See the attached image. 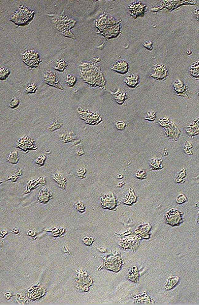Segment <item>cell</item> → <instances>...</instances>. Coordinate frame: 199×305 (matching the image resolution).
Returning a JSON list of instances; mask_svg holds the SVG:
<instances>
[{"label": "cell", "mask_w": 199, "mask_h": 305, "mask_svg": "<svg viewBox=\"0 0 199 305\" xmlns=\"http://www.w3.org/2000/svg\"><path fill=\"white\" fill-rule=\"evenodd\" d=\"M98 60L93 62H84L80 65V77L89 86L99 87L106 89V80L101 68L96 64Z\"/></svg>", "instance_id": "cell-1"}, {"label": "cell", "mask_w": 199, "mask_h": 305, "mask_svg": "<svg viewBox=\"0 0 199 305\" xmlns=\"http://www.w3.org/2000/svg\"><path fill=\"white\" fill-rule=\"evenodd\" d=\"M48 16L51 18L52 22L56 29L64 37L73 39H76V36L71 31V29L74 27L77 23L76 20L64 15V11H62L61 13L48 14Z\"/></svg>", "instance_id": "cell-2"}, {"label": "cell", "mask_w": 199, "mask_h": 305, "mask_svg": "<svg viewBox=\"0 0 199 305\" xmlns=\"http://www.w3.org/2000/svg\"><path fill=\"white\" fill-rule=\"evenodd\" d=\"M34 14L35 11L23 6H21L11 15L10 20L18 26L26 25L29 23H29L34 18Z\"/></svg>", "instance_id": "cell-3"}, {"label": "cell", "mask_w": 199, "mask_h": 305, "mask_svg": "<svg viewBox=\"0 0 199 305\" xmlns=\"http://www.w3.org/2000/svg\"><path fill=\"white\" fill-rule=\"evenodd\" d=\"M21 56L23 63L29 70L38 68L42 62L39 52L34 49H26L21 52Z\"/></svg>", "instance_id": "cell-4"}, {"label": "cell", "mask_w": 199, "mask_h": 305, "mask_svg": "<svg viewBox=\"0 0 199 305\" xmlns=\"http://www.w3.org/2000/svg\"><path fill=\"white\" fill-rule=\"evenodd\" d=\"M120 21H117L111 16L103 13L96 20L95 23L96 28L100 34L108 28L117 24Z\"/></svg>", "instance_id": "cell-5"}, {"label": "cell", "mask_w": 199, "mask_h": 305, "mask_svg": "<svg viewBox=\"0 0 199 305\" xmlns=\"http://www.w3.org/2000/svg\"><path fill=\"white\" fill-rule=\"evenodd\" d=\"M166 220L168 224L171 226L180 225L183 220L181 212L177 209H171L166 214Z\"/></svg>", "instance_id": "cell-6"}, {"label": "cell", "mask_w": 199, "mask_h": 305, "mask_svg": "<svg viewBox=\"0 0 199 305\" xmlns=\"http://www.w3.org/2000/svg\"><path fill=\"white\" fill-rule=\"evenodd\" d=\"M17 147L25 152L28 150H37V146L34 139L31 138L29 136L25 135L21 137L17 142Z\"/></svg>", "instance_id": "cell-7"}, {"label": "cell", "mask_w": 199, "mask_h": 305, "mask_svg": "<svg viewBox=\"0 0 199 305\" xmlns=\"http://www.w3.org/2000/svg\"><path fill=\"white\" fill-rule=\"evenodd\" d=\"M152 70V73L150 74L149 76L154 79L164 80L168 76V70L165 65L155 64Z\"/></svg>", "instance_id": "cell-8"}, {"label": "cell", "mask_w": 199, "mask_h": 305, "mask_svg": "<svg viewBox=\"0 0 199 305\" xmlns=\"http://www.w3.org/2000/svg\"><path fill=\"white\" fill-rule=\"evenodd\" d=\"M129 10L132 18H137L138 17H143L146 12V5L139 1L131 3L129 6Z\"/></svg>", "instance_id": "cell-9"}, {"label": "cell", "mask_w": 199, "mask_h": 305, "mask_svg": "<svg viewBox=\"0 0 199 305\" xmlns=\"http://www.w3.org/2000/svg\"><path fill=\"white\" fill-rule=\"evenodd\" d=\"M101 205L103 208L114 210L117 206V200L114 194L108 192L103 193L101 198Z\"/></svg>", "instance_id": "cell-10"}, {"label": "cell", "mask_w": 199, "mask_h": 305, "mask_svg": "<svg viewBox=\"0 0 199 305\" xmlns=\"http://www.w3.org/2000/svg\"><path fill=\"white\" fill-rule=\"evenodd\" d=\"M43 77L45 83L49 86L64 91V88L60 84L58 77L54 72L51 71L45 72L43 75Z\"/></svg>", "instance_id": "cell-11"}, {"label": "cell", "mask_w": 199, "mask_h": 305, "mask_svg": "<svg viewBox=\"0 0 199 305\" xmlns=\"http://www.w3.org/2000/svg\"><path fill=\"white\" fill-rule=\"evenodd\" d=\"M78 113L79 115H80V117L84 120L85 121H87V122H90V121H96L95 119L97 120H101V118L99 117V115L96 113H94L92 111H90L87 109H82L81 108H78Z\"/></svg>", "instance_id": "cell-12"}, {"label": "cell", "mask_w": 199, "mask_h": 305, "mask_svg": "<svg viewBox=\"0 0 199 305\" xmlns=\"http://www.w3.org/2000/svg\"><path fill=\"white\" fill-rule=\"evenodd\" d=\"M53 198V193L48 188H42L37 196V201L41 204H46Z\"/></svg>", "instance_id": "cell-13"}, {"label": "cell", "mask_w": 199, "mask_h": 305, "mask_svg": "<svg viewBox=\"0 0 199 305\" xmlns=\"http://www.w3.org/2000/svg\"><path fill=\"white\" fill-rule=\"evenodd\" d=\"M111 69L119 74L125 75L129 72V64L124 60H118L113 64Z\"/></svg>", "instance_id": "cell-14"}, {"label": "cell", "mask_w": 199, "mask_h": 305, "mask_svg": "<svg viewBox=\"0 0 199 305\" xmlns=\"http://www.w3.org/2000/svg\"><path fill=\"white\" fill-rule=\"evenodd\" d=\"M120 21L115 26L111 27L101 33L100 34L104 37L107 39H114L117 37L120 33Z\"/></svg>", "instance_id": "cell-15"}, {"label": "cell", "mask_w": 199, "mask_h": 305, "mask_svg": "<svg viewBox=\"0 0 199 305\" xmlns=\"http://www.w3.org/2000/svg\"><path fill=\"white\" fill-rule=\"evenodd\" d=\"M173 85H174V90L178 95L188 97L186 94L187 88L183 81L180 79H176L174 81Z\"/></svg>", "instance_id": "cell-16"}, {"label": "cell", "mask_w": 199, "mask_h": 305, "mask_svg": "<svg viewBox=\"0 0 199 305\" xmlns=\"http://www.w3.org/2000/svg\"><path fill=\"white\" fill-rule=\"evenodd\" d=\"M124 81L129 87L134 88L139 84V76L133 74L126 77L124 79Z\"/></svg>", "instance_id": "cell-17"}, {"label": "cell", "mask_w": 199, "mask_h": 305, "mask_svg": "<svg viewBox=\"0 0 199 305\" xmlns=\"http://www.w3.org/2000/svg\"><path fill=\"white\" fill-rule=\"evenodd\" d=\"M53 180L58 184V187L63 190H66L67 180L65 177L60 173H55L52 175Z\"/></svg>", "instance_id": "cell-18"}, {"label": "cell", "mask_w": 199, "mask_h": 305, "mask_svg": "<svg viewBox=\"0 0 199 305\" xmlns=\"http://www.w3.org/2000/svg\"><path fill=\"white\" fill-rule=\"evenodd\" d=\"M179 282V278L177 276H171L168 278L165 284V288L167 290H171L177 286Z\"/></svg>", "instance_id": "cell-19"}, {"label": "cell", "mask_w": 199, "mask_h": 305, "mask_svg": "<svg viewBox=\"0 0 199 305\" xmlns=\"http://www.w3.org/2000/svg\"><path fill=\"white\" fill-rule=\"evenodd\" d=\"M111 94L114 97L115 101L119 104H122L127 99V94L124 92L120 91L119 88L116 92L111 93Z\"/></svg>", "instance_id": "cell-20"}, {"label": "cell", "mask_w": 199, "mask_h": 305, "mask_svg": "<svg viewBox=\"0 0 199 305\" xmlns=\"http://www.w3.org/2000/svg\"><path fill=\"white\" fill-rule=\"evenodd\" d=\"M190 74L195 79H199V60L194 62L190 66Z\"/></svg>", "instance_id": "cell-21"}, {"label": "cell", "mask_w": 199, "mask_h": 305, "mask_svg": "<svg viewBox=\"0 0 199 305\" xmlns=\"http://www.w3.org/2000/svg\"><path fill=\"white\" fill-rule=\"evenodd\" d=\"M137 196L133 190V189H130L129 193L124 198V203L127 205H132L133 204L135 203L136 202Z\"/></svg>", "instance_id": "cell-22"}, {"label": "cell", "mask_w": 199, "mask_h": 305, "mask_svg": "<svg viewBox=\"0 0 199 305\" xmlns=\"http://www.w3.org/2000/svg\"><path fill=\"white\" fill-rule=\"evenodd\" d=\"M68 67V64L65 60L60 59L57 60L55 62L54 69L55 71H57L60 72H63L66 70V68Z\"/></svg>", "instance_id": "cell-23"}, {"label": "cell", "mask_w": 199, "mask_h": 305, "mask_svg": "<svg viewBox=\"0 0 199 305\" xmlns=\"http://www.w3.org/2000/svg\"><path fill=\"white\" fill-rule=\"evenodd\" d=\"M44 183H45V177H41L39 179L35 180V179H32L29 180V182L27 183V190H30V189H34L35 187L38 186V184H42Z\"/></svg>", "instance_id": "cell-24"}, {"label": "cell", "mask_w": 199, "mask_h": 305, "mask_svg": "<svg viewBox=\"0 0 199 305\" xmlns=\"http://www.w3.org/2000/svg\"><path fill=\"white\" fill-rule=\"evenodd\" d=\"M19 155L18 151L15 150L10 152L7 158V161L12 164H16L19 161Z\"/></svg>", "instance_id": "cell-25"}, {"label": "cell", "mask_w": 199, "mask_h": 305, "mask_svg": "<svg viewBox=\"0 0 199 305\" xmlns=\"http://www.w3.org/2000/svg\"><path fill=\"white\" fill-rule=\"evenodd\" d=\"M77 82V78L76 76L71 74H69L66 76V83L69 87H73Z\"/></svg>", "instance_id": "cell-26"}, {"label": "cell", "mask_w": 199, "mask_h": 305, "mask_svg": "<svg viewBox=\"0 0 199 305\" xmlns=\"http://www.w3.org/2000/svg\"><path fill=\"white\" fill-rule=\"evenodd\" d=\"M38 90V86L36 83L31 82L27 84L25 89V92L26 93L35 94Z\"/></svg>", "instance_id": "cell-27"}, {"label": "cell", "mask_w": 199, "mask_h": 305, "mask_svg": "<svg viewBox=\"0 0 199 305\" xmlns=\"http://www.w3.org/2000/svg\"><path fill=\"white\" fill-rule=\"evenodd\" d=\"M150 166L152 169L158 170L162 168V160L158 159L153 158L150 161Z\"/></svg>", "instance_id": "cell-28"}, {"label": "cell", "mask_w": 199, "mask_h": 305, "mask_svg": "<svg viewBox=\"0 0 199 305\" xmlns=\"http://www.w3.org/2000/svg\"><path fill=\"white\" fill-rule=\"evenodd\" d=\"M10 72L8 68L4 67L0 68V79L1 80H6L10 77Z\"/></svg>", "instance_id": "cell-29"}, {"label": "cell", "mask_w": 199, "mask_h": 305, "mask_svg": "<svg viewBox=\"0 0 199 305\" xmlns=\"http://www.w3.org/2000/svg\"><path fill=\"white\" fill-rule=\"evenodd\" d=\"M63 126V124L61 123H60L57 121V120L55 119V121L52 123L50 126H49V130L50 132H54V131L60 129Z\"/></svg>", "instance_id": "cell-30"}, {"label": "cell", "mask_w": 199, "mask_h": 305, "mask_svg": "<svg viewBox=\"0 0 199 305\" xmlns=\"http://www.w3.org/2000/svg\"><path fill=\"white\" fill-rule=\"evenodd\" d=\"M76 135L74 134V133L72 132L69 133V134L68 135H62V136H60V139L62 140V141H64V142H71L72 141V140H73V139H76Z\"/></svg>", "instance_id": "cell-31"}, {"label": "cell", "mask_w": 199, "mask_h": 305, "mask_svg": "<svg viewBox=\"0 0 199 305\" xmlns=\"http://www.w3.org/2000/svg\"><path fill=\"white\" fill-rule=\"evenodd\" d=\"M19 99H18L16 97H13L9 102V106L11 109H16L19 106Z\"/></svg>", "instance_id": "cell-32"}, {"label": "cell", "mask_w": 199, "mask_h": 305, "mask_svg": "<svg viewBox=\"0 0 199 305\" xmlns=\"http://www.w3.org/2000/svg\"><path fill=\"white\" fill-rule=\"evenodd\" d=\"M74 208L77 211H79V212H80L81 213H83V212H85V205H84V204L82 202H80V200L76 202L74 204Z\"/></svg>", "instance_id": "cell-33"}, {"label": "cell", "mask_w": 199, "mask_h": 305, "mask_svg": "<svg viewBox=\"0 0 199 305\" xmlns=\"http://www.w3.org/2000/svg\"><path fill=\"white\" fill-rule=\"evenodd\" d=\"M22 175V170L20 169V168H17L16 170L15 171L14 174L11 175V176H10L9 179H7V180H13L14 182H15V179H16V180H17V177L21 176Z\"/></svg>", "instance_id": "cell-34"}, {"label": "cell", "mask_w": 199, "mask_h": 305, "mask_svg": "<svg viewBox=\"0 0 199 305\" xmlns=\"http://www.w3.org/2000/svg\"><path fill=\"white\" fill-rule=\"evenodd\" d=\"M46 159H47V157H45V155H40L36 159L35 162L36 164L38 165L39 166H44L45 163V161H46Z\"/></svg>", "instance_id": "cell-35"}, {"label": "cell", "mask_w": 199, "mask_h": 305, "mask_svg": "<svg viewBox=\"0 0 199 305\" xmlns=\"http://www.w3.org/2000/svg\"><path fill=\"white\" fill-rule=\"evenodd\" d=\"M136 177L140 179H146V171L143 169H139L136 172Z\"/></svg>", "instance_id": "cell-36"}, {"label": "cell", "mask_w": 199, "mask_h": 305, "mask_svg": "<svg viewBox=\"0 0 199 305\" xmlns=\"http://www.w3.org/2000/svg\"><path fill=\"white\" fill-rule=\"evenodd\" d=\"M187 197L183 193L179 194L176 197V201L178 204H182L186 202Z\"/></svg>", "instance_id": "cell-37"}, {"label": "cell", "mask_w": 199, "mask_h": 305, "mask_svg": "<svg viewBox=\"0 0 199 305\" xmlns=\"http://www.w3.org/2000/svg\"><path fill=\"white\" fill-rule=\"evenodd\" d=\"M82 241L86 245H88V246H90V245H92L93 242L95 241V239H93V238L92 237L85 236V237H84L82 239Z\"/></svg>", "instance_id": "cell-38"}, {"label": "cell", "mask_w": 199, "mask_h": 305, "mask_svg": "<svg viewBox=\"0 0 199 305\" xmlns=\"http://www.w3.org/2000/svg\"><path fill=\"white\" fill-rule=\"evenodd\" d=\"M155 112L152 111V112H149L147 113V115L145 118V119L146 120H149V121H153L155 120Z\"/></svg>", "instance_id": "cell-39"}, {"label": "cell", "mask_w": 199, "mask_h": 305, "mask_svg": "<svg viewBox=\"0 0 199 305\" xmlns=\"http://www.w3.org/2000/svg\"><path fill=\"white\" fill-rule=\"evenodd\" d=\"M142 46L146 49L151 51L153 49V43L150 40H146L142 43Z\"/></svg>", "instance_id": "cell-40"}, {"label": "cell", "mask_w": 199, "mask_h": 305, "mask_svg": "<svg viewBox=\"0 0 199 305\" xmlns=\"http://www.w3.org/2000/svg\"><path fill=\"white\" fill-rule=\"evenodd\" d=\"M126 126L127 125H126L125 123L123 122V121H118L116 123V128H117V129L118 130H120V131H122L124 129L125 127H126Z\"/></svg>", "instance_id": "cell-41"}, {"label": "cell", "mask_w": 199, "mask_h": 305, "mask_svg": "<svg viewBox=\"0 0 199 305\" xmlns=\"http://www.w3.org/2000/svg\"><path fill=\"white\" fill-rule=\"evenodd\" d=\"M86 170L84 167H80L78 169L77 175L80 179L84 178V176L86 174Z\"/></svg>", "instance_id": "cell-42"}, {"label": "cell", "mask_w": 199, "mask_h": 305, "mask_svg": "<svg viewBox=\"0 0 199 305\" xmlns=\"http://www.w3.org/2000/svg\"><path fill=\"white\" fill-rule=\"evenodd\" d=\"M27 235L29 236H32V237H34L36 235V233L34 231H32V230H29L27 231Z\"/></svg>", "instance_id": "cell-43"}, {"label": "cell", "mask_w": 199, "mask_h": 305, "mask_svg": "<svg viewBox=\"0 0 199 305\" xmlns=\"http://www.w3.org/2000/svg\"><path fill=\"white\" fill-rule=\"evenodd\" d=\"M194 14L197 21H199V9L194 10Z\"/></svg>", "instance_id": "cell-44"}, {"label": "cell", "mask_w": 199, "mask_h": 305, "mask_svg": "<svg viewBox=\"0 0 199 305\" xmlns=\"http://www.w3.org/2000/svg\"><path fill=\"white\" fill-rule=\"evenodd\" d=\"M5 296L7 299H11L13 295H12L11 293L7 292L5 293Z\"/></svg>", "instance_id": "cell-45"}, {"label": "cell", "mask_w": 199, "mask_h": 305, "mask_svg": "<svg viewBox=\"0 0 199 305\" xmlns=\"http://www.w3.org/2000/svg\"><path fill=\"white\" fill-rule=\"evenodd\" d=\"M7 234H8V233H7L6 231L3 230V231H2L1 233V237L4 238Z\"/></svg>", "instance_id": "cell-46"}, {"label": "cell", "mask_w": 199, "mask_h": 305, "mask_svg": "<svg viewBox=\"0 0 199 305\" xmlns=\"http://www.w3.org/2000/svg\"><path fill=\"white\" fill-rule=\"evenodd\" d=\"M12 233L15 234H18L19 232V230L18 229H17L16 228H15L14 229L12 230Z\"/></svg>", "instance_id": "cell-47"}, {"label": "cell", "mask_w": 199, "mask_h": 305, "mask_svg": "<svg viewBox=\"0 0 199 305\" xmlns=\"http://www.w3.org/2000/svg\"><path fill=\"white\" fill-rule=\"evenodd\" d=\"M98 250H99L100 252H103V253H104V252H106V251H107V250H106V249L104 248H100L99 249H98Z\"/></svg>", "instance_id": "cell-48"}, {"label": "cell", "mask_w": 199, "mask_h": 305, "mask_svg": "<svg viewBox=\"0 0 199 305\" xmlns=\"http://www.w3.org/2000/svg\"><path fill=\"white\" fill-rule=\"evenodd\" d=\"M117 177L118 179H122L123 177V176L122 174H119V175H118Z\"/></svg>", "instance_id": "cell-49"}, {"label": "cell", "mask_w": 199, "mask_h": 305, "mask_svg": "<svg viewBox=\"0 0 199 305\" xmlns=\"http://www.w3.org/2000/svg\"><path fill=\"white\" fill-rule=\"evenodd\" d=\"M123 184L124 183H123L122 181H121V182H120V183H118V187H122Z\"/></svg>", "instance_id": "cell-50"}, {"label": "cell", "mask_w": 199, "mask_h": 305, "mask_svg": "<svg viewBox=\"0 0 199 305\" xmlns=\"http://www.w3.org/2000/svg\"><path fill=\"white\" fill-rule=\"evenodd\" d=\"M198 96L199 97V92H198Z\"/></svg>", "instance_id": "cell-51"}]
</instances>
